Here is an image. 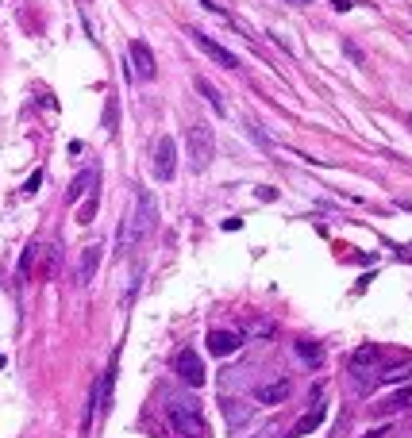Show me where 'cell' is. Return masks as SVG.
Returning a JSON list of instances; mask_svg holds the SVG:
<instances>
[{
  "mask_svg": "<svg viewBox=\"0 0 412 438\" xmlns=\"http://www.w3.org/2000/svg\"><path fill=\"white\" fill-rule=\"evenodd\" d=\"M124 69H128V81H154L158 77V62H154V50H150V42L143 39H131L128 47V58H124Z\"/></svg>",
  "mask_w": 412,
  "mask_h": 438,
  "instance_id": "cell-3",
  "label": "cell"
},
{
  "mask_svg": "<svg viewBox=\"0 0 412 438\" xmlns=\"http://www.w3.org/2000/svg\"><path fill=\"white\" fill-rule=\"evenodd\" d=\"M332 8L335 12H351V0H332Z\"/></svg>",
  "mask_w": 412,
  "mask_h": 438,
  "instance_id": "cell-25",
  "label": "cell"
},
{
  "mask_svg": "<svg viewBox=\"0 0 412 438\" xmlns=\"http://www.w3.org/2000/svg\"><path fill=\"white\" fill-rule=\"evenodd\" d=\"M324 419H328V408H324V404H316L312 411H304V415L297 419L293 427H289V438H304V435H312V430L320 427Z\"/></svg>",
  "mask_w": 412,
  "mask_h": 438,
  "instance_id": "cell-11",
  "label": "cell"
},
{
  "mask_svg": "<svg viewBox=\"0 0 412 438\" xmlns=\"http://www.w3.org/2000/svg\"><path fill=\"white\" fill-rule=\"evenodd\" d=\"M285 4H293V8H308L312 0H285Z\"/></svg>",
  "mask_w": 412,
  "mask_h": 438,
  "instance_id": "cell-26",
  "label": "cell"
},
{
  "mask_svg": "<svg viewBox=\"0 0 412 438\" xmlns=\"http://www.w3.org/2000/svg\"><path fill=\"white\" fill-rule=\"evenodd\" d=\"M347 365H351V373L378 369V365H382V350H378V346H358V350L351 354V361H347Z\"/></svg>",
  "mask_w": 412,
  "mask_h": 438,
  "instance_id": "cell-13",
  "label": "cell"
},
{
  "mask_svg": "<svg viewBox=\"0 0 412 438\" xmlns=\"http://www.w3.org/2000/svg\"><path fill=\"white\" fill-rule=\"evenodd\" d=\"M343 50H347V54H351V58H354V62H366V58H363V50L354 47V42H343Z\"/></svg>",
  "mask_w": 412,
  "mask_h": 438,
  "instance_id": "cell-24",
  "label": "cell"
},
{
  "mask_svg": "<svg viewBox=\"0 0 412 438\" xmlns=\"http://www.w3.org/2000/svg\"><path fill=\"white\" fill-rule=\"evenodd\" d=\"M35 254H39V243H27V254L20 258V273H23V277L31 273V262H35Z\"/></svg>",
  "mask_w": 412,
  "mask_h": 438,
  "instance_id": "cell-20",
  "label": "cell"
},
{
  "mask_svg": "<svg viewBox=\"0 0 412 438\" xmlns=\"http://www.w3.org/2000/svg\"><path fill=\"white\" fill-rule=\"evenodd\" d=\"M85 4H89V0H85Z\"/></svg>",
  "mask_w": 412,
  "mask_h": 438,
  "instance_id": "cell-27",
  "label": "cell"
},
{
  "mask_svg": "<svg viewBox=\"0 0 412 438\" xmlns=\"http://www.w3.org/2000/svg\"><path fill=\"white\" fill-rule=\"evenodd\" d=\"M205 346H208V354H216V358H231V354L243 346V334L231 331V327H216V331H208Z\"/></svg>",
  "mask_w": 412,
  "mask_h": 438,
  "instance_id": "cell-8",
  "label": "cell"
},
{
  "mask_svg": "<svg viewBox=\"0 0 412 438\" xmlns=\"http://www.w3.org/2000/svg\"><path fill=\"white\" fill-rule=\"evenodd\" d=\"M297 358H301V365L316 369V365L324 361V346H320V342H308V339H301V342H297Z\"/></svg>",
  "mask_w": 412,
  "mask_h": 438,
  "instance_id": "cell-14",
  "label": "cell"
},
{
  "mask_svg": "<svg viewBox=\"0 0 412 438\" xmlns=\"http://www.w3.org/2000/svg\"><path fill=\"white\" fill-rule=\"evenodd\" d=\"M93 185H97V169L85 166L78 177H73V181H69V188H66V204H78V200H81V196H85Z\"/></svg>",
  "mask_w": 412,
  "mask_h": 438,
  "instance_id": "cell-12",
  "label": "cell"
},
{
  "mask_svg": "<svg viewBox=\"0 0 412 438\" xmlns=\"http://www.w3.org/2000/svg\"><path fill=\"white\" fill-rule=\"evenodd\" d=\"M196 88H201V97H205L208 104L216 108L220 116H227V100H224V93H220V88L212 85V81H205V77H196Z\"/></svg>",
  "mask_w": 412,
  "mask_h": 438,
  "instance_id": "cell-16",
  "label": "cell"
},
{
  "mask_svg": "<svg viewBox=\"0 0 412 438\" xmlns=\"http://www.w3.org/2000/svg\"><path fill=\"white\" fill-rule=\"evenodd\" d=\"M131 212V227H135V239L143 243L150 231L158 227V204H154V193L150 188H139L135 193V208H128Z\"/></svg>",
  "mask_w": 412,
  "mask_h": 438,
  "instance_id": "cell-4",
  "label": "cell"
},
{
  "mask_svg": "<svg viewBox=\"0 0 412 438\" xmlns=\"http://www.w3.org/2000/svg\"><path fill=\"white\" fill-rule=\"evenodd\" d=\"M255 196H258V200H277V188H270V185H258V188H255Z\"/></svg>",
  "mask_w": 412,
  "mask_h": 438,
  "instance_id": "cell-23",
  "label": "cell"
},
{
  "mask_svg": "<svg viewBox=\"0 0 412 438\" xmlns=\"http://www.w3.org/2000/svg\"><path fill=\"white\" fill-rule=\"evenodd\" d=\"M166 419H170V430H174L177 438H205L208 435V423H205V415H201V408H196V404L170 400Z\"/></svg>",
  "mask_w": 412,
  "mask_h": 438,
  "instance_id": "cell-1",
  "label": "cell"
},
{
  "mask_svg": "<svg viewBox=\"0 0 412 438\" xmlns=\"http://www.w3.org/2000/svg\"><path fill=\"white\" fill-rule=\"evenodd\" d=\"M289 392H293L289 377H274V380H266V385H258V389H255V404L277 408V404H285V400H289Z\"/></svg>",
  "mask_w": 412,
  "mask_h": 438,
  "instance_id": "cell-9",
  "label": "cell"
},
{
  "mask_svg": "<svg viewBox=\"0 0 412 438\" xmlns=\"http://www.w3.org/2000/svg\"><path fill=\"white\" fill-rule=\"evenodd\" d=\"M220 404H224L227 419H231V427H243V419H247V408H243V404H236V400H227V396H220Z\"/></svg>",
  "mask_w": 412,
  "mask_h": 438,
  "instance_id": "cell-18",
  "label": "cell"
},
{
  "mask_svg": "<svg viewBox=\"0 0 412 438\" xmlns=\"http://www.w3.org/2000/svg\"><path fill=\"white\" fill-rule=\"evenodd\" d=\"M150 173L158 177V181H174L177 173V146L170 135H162L154 143V166H150Z\"/></svg>",
  "mask_w": 412,
  "mask_h": 438,
  "instance_id": "cell-5",
  "label": "cell"
},
{
  "mask_svg": "<svg viewBox=\"0 0 412 438\" xmlns=\"http://www.w3.org/2000/svg\"><path fill=\"white\" fill-rule=\"evenodd\" d=\"M97 204H100V188L93 185V188L85 193V204L78 208V223H81V227H85V223H93V215H97Z\"/></svg>",
  "mask_w": 412,
  "mask_h": 438,
  "instance_id": "cell-17",
  "label": "cell"
},
{
  "mask_svg": "<svg viewBox=\"0 0 412 438\" xmlns=\"http://www.w3.org/2000/svg\"><path fill=\"white\" fill-rule=\"evenodd\" d=\"M100 258H104L100 243H93V246H85V250H81V258H78V269H73V284H78V289H89V281H93V273H97Z\"/></svg>",
  "mask_w": 412,
  "mask_h": 438,
  "instance_id": "cell-10",
  "label": "cell"
},
{
  "mask_svg": "<svg viewBox=\"0 0 412 438\" xmlns=\"http://www.w3.org/2000/svg\"><path fill=\"white\" fill-rule=\"evenodd\" d=\"M185 146H189V166H193V173H205V169L212 166V158H216V135H212L205 123H193L185 135Z\"/></svg>",
  "mask_w": 412,
  "mask_h": 438,
  "instance_id": "cell-2",
  "label": "cell"
},
{
  "mask_svg": "<svg viewBox=\"0 0 412 438\" xmlns=\"http://www.w3.org/2000/svg\"><path fill=\"white\" fill-rule=\"evenodd\" d=\"M139 246V239H135V227H131V212H124V223H119V246H116V254L119 258H128L131 250Z\"/></svg>",
  "mask_w": 412,
  "mask_h": 438,
  "instance_id": "cell-15",
  "label": "cell"
},
{
  "mask_svg": "<svg viewBox=\"0 0 412 438\" xmlns=\"http://www.w3.org/2000/svg\"><path fill=\"white\" fill-rule=\"evenodd\" d=\"M116 116H119V108H116V100H108V112H104V131H116Z\"/></svg>",
  "mask_w": 412,
  "mask_h": 438,
  "instance_id": "cell-21",
  "label": "cell"
},
{
  "mask_svg": "<svg viewBox=\"0 0 412 438\" xmlns=\"http://www.w3.org/2000/svg\"><path fill=\"white\" fill-rule=\"evenodd\" d=\"M39 185H43V173H31V177H27V185H23V196L39 193Z\"/></svg>",
  "mask_w": 412,
  "mask_h": 438,
  "instance_id": "cell-22",
  "label": "cell"
},
{
  "mask_svg": "<svg viewBox=\"0 0 412 438\" xmlns=\"http://www.w3.org/2000/svg\"><path fill=\"white\" fill-rule=\"evenodd\" d=\"M58 262H62V250H58V243H50L47 246V262H43V277H54V273H58Z\"/></svg>",
  "mask_w": 412,
  "mask_h": 438,
  "instance_id": "cell-19",
  "label": "cell"
},
{
  "mask_svg": "<svg viewBox=\"0 0 412 438\" xmlns=\"http://www.w3.org/2000/svg\"><path fill=\"white\" fill-rule=\"evenodd\" d=\"M189 39H193V42H196V47H201V50H205V54H208V58H212V62H216V66H224V69H239V58H236V54H231V50H227V47H220L216 39H208L205 31L189 27Z\"/></svg>",
  "mask_w": 412,
  "mask_h": 438,
  "instance_id": "cell-6",
  "label": "cell"
},
{
  "mask_svg": "<svg viewBox=\"0 0 412 438\" xmlns=\"http://www.w3.org/2000/svg\"><path fill=\"white\" fill-rule=\"evenodd\" d=\"M174 369H177V377L185 380V385H193V389L205 385V361L196 358V350H177Z\"/></svg>",
  "mask_w": 412,
  "mask_h": 438,
  "instance_id": "cell-7",
  "label": "cell"
}]
</instances>
